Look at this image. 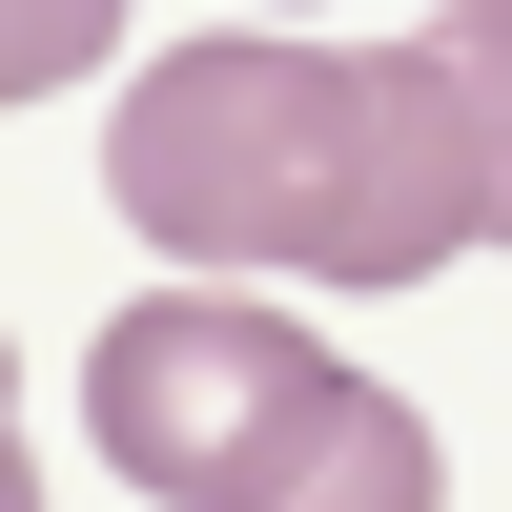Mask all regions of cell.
<instances>
[{
    "label": "cell",
    "instance_id": "cell-1",
    "mask_svg": "<svg viewBox=\"0 0 512 512\" xmlns=\"http://www.w3.org/2000/svg\"><path fill=\"white\" fill-rule=\"evenodd\" d=\"M103 205L185 267H287V287H431L492 246L472 82L431 41H185L103 123Z\"/></svg>",
    "mask_w": 512,
    "mask_h": 512
},
{
    "label": "cell",
    "instance_id": "cell-2",
    "mask_svg": "<svg viewBox=\"0 0 512 512\" xmlns=\"http://www.w3.org/2000/svg\"><path fill=\"white\" fill-rule=\"evenodd\" d=\"M308 390H328L308 328L287 308H205V287H164V308H123L103 349H82V431H103V472L164 492V512H226Z\"/></svg>",
    "mask_w": 512,
    "mask_h": 512
},
{
    "label": "cell",
    "instance_id": "cell-3",
    "mask_svg": "<svg viewBox=\"0 0 512 512\" xmlns=\"http://www.w3.org/2000/svg\"><path fill=\"white\" fill-rule=\"evenodd\" d=\"M431 492H451L431 410H410V390H369V369H328V390L267 431V472H246L226 512H431Z\"/></svg>",
    "mask_w": 512,
    "mask_h": 512
},
{
    "label": "cell",
    "instance_id": "cell-4",
    "mask_svg": "<svg viewBox=\"0 0 512 512\" xmlns=\"http://www.w3.org/2000/svg\"><path fill=\"white\" fill-rule=\"evenodd\" d=\"M431 62L472 82V164H492V246H512V0H451V21H431Z\"/></svg>",
    "mask_w": 512,
    "mask_h": 512
},
{
    "label": "cell",
    "instance_id": "cell-5",
    "mask_svg": "<svg viewBox=\"0 0 512 512\" xmlns=\"http://www.w3.org/2000/svg\"><path fill=\"white\" fill-rule=\"evenodd\" d=\"M103 41H123V0H0V82H21V103H41V82H82Z\"/></svg>",
    "mask_w": 512,
    "mask_h": 512
}]
</instances>
